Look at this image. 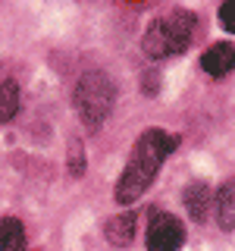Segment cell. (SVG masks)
<instances>
[{
  "instance_id": "11",
  "label": "cell",
  "mask_w": 235,
  "mask_h": 251,
  "mask_svg": "<svg viewBox=\"0 0 235 251\" xmlns=\"http://www.w3.org/2000/svg\"><path fill=\"white\" fill-rule=\"evenodd\" d=\"M219 22H223L226 31H235V0H226L219 6Z\"/></svg>"
},
{
  "instance_id": "3",
  "label": "cell",
  "mask_w": 235,
  "mask_h": 251,
  "mask_svg": "<svg viewBox=\"0 0 235 251\" xmlns=\"http://www.w3.org/2000/svg\"><path fill=\"white\" fill-rule=\"evenodd\" d=\"M113 100H116V88L110 82L107 73L94 69V73H85L75 85V110L78 116L85 120V126L94 132L100 129V123L110 116L113 110Z\"/></svg>"
},
{
  "instance_id": "5",
  "label": "cell",
  "mask_w": 235,
  "mask_h": 251,
  "mask_svg": "<svg viewBox=\"0 0 235 251\" xmlns=\"http://www.w3.org/2000/svg\"><path fill=\"white\" fill-rule=\"evenodd\" d=\"M135 232H138V214H119V217H110L104 223V235L110 245L116 248H129L135 242Z\"/></svg>"
},
{
  "instance_id": "4",
  "label": "cell",
  "mask_w": 235,
  "mask_h": 251,
  "mask_svg": "<svg viewBox=\"0 0 235 251\" xmlns=\"http://www.w3.org/2000/svg\"><path fill=\"white\" fill-rule=\"evenodd\" d=\"M185 245V226L172 214H154L147 226V251H179Z\"/></svg>"
},
{
  "instance_id": "7",
  "label": "cell",
  "mask_w": 235,
  "mask_h": 251,
  "mask_svg": "<svg viewBox=\"0 0 235 251\" xmlns=\"http://www.w3.org/2000/svg\"><path fill=\"white\" fill-rule=\"evenodd\" d=\"M182 198H185V207H188V214H191L194 223H204V220L210 217V207H213V192H210V185L191 182V185H185Z\"/></svg>"
},
{
  "instance_id": "1",
  "label": "cell",
  "mask_w": 235,
  "mask_h": 251,
  "mask_svg": "<svg viewBox=\"0 0 235 251\" xmlns=\"http://www.w3.org/2000/svg\"><path fill=\"white\" fill-rule=\"evenodd\" d=\"M179 145V135H169L163 129H147L141 132L138 141L132 145V154H129V163H125L119 182H116V204H135L141 195L151 188L157 170L166 157L176 151Z\"/></svg>"
},
{
  "instance_id": "2",
  "label": "cell",
  "mask_w": 235,
  "mask_h": 251,
  "mask_svg": "<svg viewBox=\"0 0 235 251\" xmlns=\"http://www.w3.org/2000/svg\"><path fill=\"white\" fill-rule=\"evenodd\" d=\"M194 35V13L188 10H172L163 19H154L151 28L141 38V50L151 60H163V57H176L182 53L188 41Z\"/></svg>"
},
{
  "instance_id": "8",
  "label": "cell",
  "mask_w": 235,
  "mask_h": 251,
  "mask_svg": "<svg viewBox=\"0 0 235 251\" xmlns=\"http://www.w3.org/2000/svg\"><path fill=\"white\" fill-rule=\"evenodd\" d=\"M213 207H216L219 226L223 229H235V182H226L219 188L216 198H213Z\"/></svg>"
},
{
  "instance_id": "10",
  "label": "cell",
  "mask_w": 235,
  "mask_h": 251,
  "mask_svg": "<svg viewBox=\"0 0 235 251\" xmlns=\"http://www.w3.org/2000/svg\"><path fill=\"white\" fill-rule=\"evenodd\" d=\"M19 113V85L13 78L0 82V123H10Z\"/></svg>"
},
{
  "instance_id": "12",
  "label": "cell",
  "mask_w": 235,
  "mask_h": 251,
  "mask_svg": "<svg viewBox=\"0 0 235 251\" xmlns=\"http://www.w3.org/2000/svg\"><path fill=\"white\" fill-rule=\"evenodd\" d=\"M72 157H75V163H72V173H75V176H82V145H78V141L72 145Z\"/></svg>"
},
{
  "instance_id": "6",
  "label": "cell",
  "mask_w": 235,
  "mask_h": 251,
  "mask_svg": "<svg viewBox=\"0 0 235 251\" xmlns=\"http://www.w3.org/2000/svg\"><path fill=\"white\" fill-rule=\"evenodd\" d=\"M201 69L210 75H226L235 69V47L232 44H210L201 53Z\"/></svg>"
},
{
  "instance_id": "13",
  "label": "cell",
  "mask_w": 235,
  "mask_h": 251,
  "mask_svg": "<svg viewBox=\"0 0 235 251\" xmlns=\"http://www.w3.org/2000/svg\"><path fill=\"white\" fill-rule=\"evenodd\" d=\"M144 88H147V94L157 91V73H147V85H144Z\"/></svg>"
},
{
  "instance_id": "9",
  "label": "cell",
  "mask_w": 235,
  "mask_h": 251,
  "mask_svg": "<svg viewBox=\"0 0 235 251\" xmlns=\"http://www.w3.org/2000/svg\"><path fill=\"white\" fill-rule=\"evenodd\" d=\"M0 251H25V229L19 220H0Z\"/></svg>"
}]
</instances>
